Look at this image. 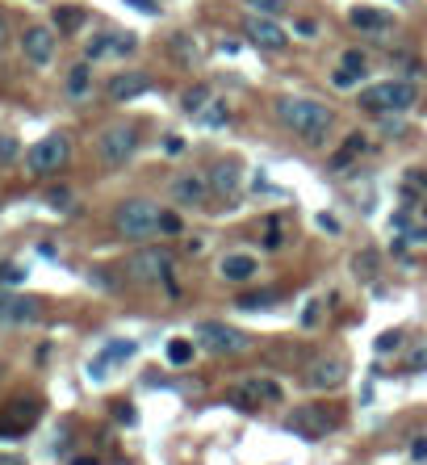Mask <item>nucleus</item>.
Segmentation results:
<instances>
[{
    "label": "nucleus",
    "mask_w": 427,
    "mask_h": 465,
    "mask_svg": "<svg viewBox=\"0 0 427 465\" xmlns=\"http://www.w3.org/2000/svg\"><path fill=\"white\" fill-rule=\"evenodd\" d=\"M319 323V302H306V315H302V327H314Z\"/></svg>",
    "instance_id": "79ce46f5"
},
{
    "label": "nucleus",
    "mask_w": 427,
    "mask_h": 465,
    "mask_svg": "<svg viewBox=\"0 0 427 465\" xmlns=\"http://www.w3.org/2000/svg\"><path fill=\"white\" fill-rule=\"evenodd\" d=\"M46 201H50V206H67L71 197H67V189H50V193H46Z\"/></svg>",
    "instance_id": "c03bdc74"
},
{
    "label": "nucleus",
    "mask_w": 427,
    "mask_h": 465,
    "mask_svg": "<svg viewBox=\"0 0 427 465\" xmlns=\"http://www.w3.org/2000/svg\"><path fill=\"white\" fill-rule=\"evenodd\" d=\"M8 34H13V29H8V17H4V13H0V50H4V46H8Z\"/></svg>",
    "instance_id": "a18cd8bd"
},
{
    "label": "nucleus",
    "mask_w": 427,
    "mask_h": 465,
    "mask_svg": "<svg viewBox=\"0 0 427 465\" xmlns=\"http://www.w3.org/2000/svg\"><path fill=\"white\" fill-rule=\"evenodd\" d=\"M134 285H159V281H172V252L168 248H138L126 256V269H122Z\"/></svg>",
    "instance_id": "39448f33"
},
{
    "label": "nucleus",
    "mask_w": 427,
    "mask_h": 465,
    "mask_svg": "<svg viewBox=\"0 0 427 465\" xmlns=\"http://www.w3.org/2000/svg\"><path fill=\"white\" fill-rule=\"evenodd\" d=\"M348 21H352L356 29H365V34H386V29L394 25V17H390V13H382V8H369V4H356V8L348 13Z\"/></svg>",
    "instance_id": "6ab92c4d"
},
{
    "label": "nucleus",
    "mask_w": 427,
    "mask_h": 465,
    "mask_svg": "<svg viewBox=\"0 0 427 465\" xmlns=\"http://www.w3.org/2000/svg\"><path fill=\"white\" fill-rule=\"evenodd\" d=\"M356 80H361V76H356V71H348L344 63H340V67L331 71V84H335L340 92H352V88H356Z\"/></svg>",
    "instance_id": "7c9ffc66"
},
{
    "label": "nucleus",
    "mask_w": 427,
    "mask_h": 465,
    "mask_svg": "<svg viewBox=\"0 0 427 465\" xmlns=\"http://www.w3.org/2000/svg\"><path fill=\"white\" fill-rule=\"evenodd\" d=\"M168 197H172L176 206H205V197H210V176H201V172H180V176L168 180Z\"/></svg>",
    "instance_id": "4468645a"
},
{
    "label": "nucleus",
    "mask_w": 427,
    "mask_h": 465,
    "mask_svg": "<svg viewBox=\"0 0 427 465\" xmlns=\"http://www.w3.org/2000/svg\"><path fill=\"white\" fill-rule=\"evenodd\" d=\"M130 357H134V340H113V344H105V352H101L96 361H88V378L101 382L109 369H117V365L130 361Z\"/></svg>",
    "instance_id": "dca6fc26"
},
{
    "label": "nucleus",
    "mask_w": 427,
    "mask_h": 465,
    "mask_svg": "<svg viewBox=\"0 0 427 465\" xmlns=\"http://www.w3.org/2000/svg\"><path fill=\"white\" fill-rule=\"evenodd\" d=\"M398 344H403V336H398V331H386V336H377V352H382V357H390Z\"/></svg>",
    "instance_id": "c9c22d12"
},
{
    "label": "nucleus",
    "mask_w": 427,
    "mask_h": 465,
    "mask_svg": "<svg viewBox=\"0 0 427 465\" xmlns=\"http://www.w3.org/2000/svg\"><path fill=\"white\" fill-rule=\"evenodd\" d=\"M285 428H289L294 436H302V441H323V436L335 428V420H331V411H323V407H298Z\"/></svg>",
    "instance_id": "f8f14e48"
},
{
    "label": "nucleus",
    "mask_w": 427,
    "mask_h": 465,
    "mask_svg": "<svg viewBox=\"0 0 427 465\" xmlns=\"http://www.w3.org/2000/svg\"><path fill=\"white\" fill-rule=\"evenodd\" d=\"M365 147H369V138H365V134H348L344 151H335V155H331V168H348V164H352V159H356Z\"/></svg>",
    "instance_id": "393cba45"
},
{
    "label": "nucleus",
    "mask_w": 427,
    "mask_h": 465,
    "mask_svg": "<svg viewBox=\"0 0 427 465\" xmlns=\"http://www.w3.org/2000/svg\"><path fill=\"white\" fill-rule=\"evenodd\" d=\"M126 4H134L138 13H155V0H126Z\"/></svg>",
    "instance_id": "49530a36"
},
{
    "label": "nucleus",
    "mask_w": 427,
    "mask_h": 465,
    "mask_svg": "<svg viewBox=\"0 0 427 465\" xmlns=\"http://www.w3.org/2000/svg\"><path fill=\"white\" fill-rule=\"evenodd\" d=\"M159 151H164V155H184V138H180V134H164V138H159Z\"/></svg>",
    "instance_id": "f704fd0d"
},
{
    "label": "nucleus",
    "mask_w": 427,
    "mask_h": 465,
    "mask_svg": "<svg viewBox=\"0 0 427 465\" xmlns=\"http://www.w3.org/2000/svg\"><path fill=\"white\" fill-rule=\"evenodd\" d=\"M243 38H247L256 50H273V55H281V50L289 46L285 25H281L277 17H260V13H247V17H243Z\"/></svg>",
    "instance_id": "1a4fd4ad"
},
{
    "label": "nucleus",
    "mask_w": 427,
    "mask_h": 465,
    "mask_svg": "<svg viewBox=\"0 0 427 465\" xmlns=\"http://www.w3.org/2000/svg\"><path fill=\"white\" fill-rule=\"evenodd\" d=\"M193 352H197V348H193V340H189V336L168 340V365H176V369H180V365H189V361H193Z\"/></svg>",
    "instance_id": "a878e982"
},
{
    "label": "nucleus",
    "mask_w": 427,
    "mask_h": 465,
    "mask_svg": "<svg viewBox=\"0 0 427 465\" xmlns=\"http://www.w3.org/2000/svg\"><path fill=\"white\" fill-rule=\"evenodd\" d=\"M113 415H117V424H126V428L134 424V407H130V403H117V407H113Z\"/></svg>",
    "instance_id": "58836bf2"
},
{
    "label": "nucleus",
    "mask_w": 427,
    "mask_h": 465,
    "mask_svg": "<svg viewBox=\"0 0 427 465\" xmlns=\"http://www.w3.org/2000/svg\"><path fill=\"white\" fill-rule=\"evenodd\" d=\"M398 4H411V0H398Z\"/></svg>",
    "instance_id": "8fccbe9b"
},
{
    "label": "nucleus",
    "mask_w": 427,
    "mask_h": 465,
    "mask_svg": "<svg viewBox=\"0 0 427 465\" xmlns=\"http://www.w3.org/2000/svg\"><path fill=\"white\" fill-rule=\"evenodd\" d=\"M17 155H21V143H17L13 134H0V168H4V164H13Z\"/></svg>",
    "instance_id": "72a5a7b5"
},
{
    "label": "nucleus",
    "mask_w": 427,
    "mask_h": 465,
    "mask_svg": "<svg viewBox=\"0 0 427 465\" xmlns=\"http://www.w3.org/2000/svg\"><path fill=\"white\" fill-rule=\"evenodd\" d=\"M197 122H205V126H214V130H218V126H226V122H231V109H226L222 101H210V105L201 109V117H197Z\"/></svg>",
    "instance_id": "cd10ccee"
},
{
    "label": "nucleus",
    "mask_w": 427,
    "mask_h": 465,
    "mask_svg": "<svg viewBox=\"0 0 427 465\" xmlns=\"http://www.w3.org/2000/svg\"><path fill=\"white\" fill-rule=\"evenodd\" d=\"M411 462H427V436H419V441L411 445Z\"/></svg>",
    "instance_id": "37998d69"
},
{
    "label": "nucleus",
    "mask_w": 427,
    "mask_h": 465,
    "mask_svg": "<svg viewBox=\"0 0 427 465\" xmlns=\"http://www.w3.org/2000/svg\"><path fill=\"white\" fill-rule=\"evenodd\" d=\"M63 88H67V96H88L92 92V63L84 59V63H75L71 71H67V80H63Z\"/></svg>",
    "instance_id": "412c9836"
},
{
    "label": "nucleus",
    "mask_w": 427,
    "mask_h": 465,
    "mask_svg": "<svg viewBox=\"0 0 427 465\" xmlns=\"http://www.w3.org/2000/svg\"><path fill=\"white\" fill-rule=\"evenodd\" d=\"M193 340H197L205 352H218V357H243V352L252 348L247 331H239V327H226V323H197Z\"/></svg>",
    "instance_id": "423d86ee"
},
{
    "label": "nucleus",
    "mask_w": 427,
    "mask_h": 465,
    "mask_svg": "<svg viewBox=\"0 0 427 465\" xmlns=\"http://www.w3.org/2000/svg\"><path fill=\"white\" fill-rule=\"evenodd\" d=\"M143 92H151V76L147 71H122V76H113L109 80V101H134V96H143Z\"/></svg>",
    "instance_id": "f3484780"
},
{
    "label": "nucleus",
    "mask_w": 427,
    "mask_h": 465,
    "mask_svg": "<svg viewBox=\"0 0 427 465\" xmlns=\"http://www.w3.org/2000/svg\"><path fill=\"white\" fill-rule=\"evenodd\" d=\"M113 50H117V34H113V29H101V34H92V38H88L84 59H88V63H96V59H105V55H113Z\"/></svg>",
    "instance_id": "5701e85b"
},
{
    "label": "nucleus",
    "mask_w": 427,
    "mask_h": 465,
    "mask_svg": "<svg viewBox=\"0 0 427 465\" xmlns=\"http://www.w3.org/2000/svg\"><path fill=\"white\" fill-rule=\"evenodd\" d=\"M352 273L365 277V281H373V277H377V256H373V252H361V256L352 260Z\"/></svg>",
    "instance_id": "c85d7f7f"
},
{
    "label": "nucleus",
    "mask_w": 427,
    "mask_h": 465,
    "mask_svg": "<svg viewBox=\"0 0 427 465\" xmlns=\"http://www.w3.org/2000/svg\"><path fill=\"white\" fill-rule=\"evenodd\" d=\"M210 101H214V92H210V88H201V84H197V88H184V92H180V109H184L189 117H201V109H205Z\"/></svg>",
    "instance_id": "b1692460"
},
{
    "label": "nucleus",
    "mask_w": 427,
    "mask_h": 465,
    "mask_svg": "<svg viewBox=\"0 0 427 465\" xmlns=\"http://www.w3.org/2000/svg\"><path fill=\"white\" fill-rule=\"evenodd\" d=\"M403 369H407V373H424V369H427V344H419V348H411V352H407Z\"/></svg>",
    "instance_id": "2f4dec72"
},
{
    "label": "nucleus",
    "mask_w": 427,
    "mask_h": 465,
    "mask_svg": "<svg viewBox=\"0 0 427 465\" xmlns=\"http://www.w3.org/2000/svg\"><path fill=\"white\" fill-rule=\"evenodd\" d=\"M67 155H71V138L67 134H46L25 151V168L34 176H50V172H59L67 164Z\"/></svg>",
    "instance_id": "0eeeda50"
},
{
    "label": "nucleus",
    "mask_w": 427,
    "mask_h": 465,
    "mask_svg": "<svg viewBox=\"0 0 427 465\" xmlns=\"http://www.w3.org/2000/svg\"><path fill=\"white\" fill-rule=\"evenodd\" d=\"M344 378H348V361L344 357H314L310 365H306V386L310 390H340L344 386Z\"/></svg>",
    "instance_id": "9b49d317"
},
{
    "label": "nucleus",
    "mask_w": 427,
    "mask_h": 465,
    "mask_svg": "<svg viewBox=\"0 0 427 465\" xmlns=\"http://www.w3.org/2000/svg\"><path fill=\"white\" fill-rule=\"evenodd\" d=\"M84 21H88V13L80 4H59L55 8V29L59 34H75V29H84Z\"/></svg>",
    "instance_id": "4be33fe9"
},
{
    "label": "nucleus",
    "mask_w": 427,
    "mask_h": 465,
    "mask_svg": "<svg viewBox=\"0 0 427 465\" xmlns=\"http://www.w3.org/2000/svg\"><path fill=\"white\" fill-rule=\"evenodd\" d=\"M172 59H180V63L197 59V38H189V34H172Z\"/></svg>",
    "instance_id": "bb28decb"
},
{
    "label": "nucleus",
    "mask_w": 427,
    "mask_h": 465,
    "mask_svg": "<svg viewBox=\"0 0 427 465\" xmlns=\"http://www.w3.org/2000/svg\"><path fill=\"white\" fill-rule=\"evenodd\" d=\"M21 277H25V273H21L17 264H4V269H0V285H17Z\"/></svg>",
    "instance_id": "4c0bfd02"
},
{
    "label": "nucleus",
    "mask_w": 427,
    "mask_h": 465,
    "mask_svg": "<svg viewBox=\"0 0 427 465\" xmlns=\"http://www.w3.org/2000/svg\"><path fill=\"white\" fill-rule=\"evenodd\" d=\"M277 122L289 130V134H298V138H306V143H327V134H331V126H335V113L323 105V101H314V96H302V92H285V96H277Z\"/></svg>",
    "instance_id": "f257e3e1"
},
{
    "label": "nucleus",
    "mask_w": 427,
    "mask_h": 465,
    "mask_svg": "<svg viewBox=\"0 0 427 465\" xmlns=\"http://www.w3.org/2000/svg\"><path fill=\"white\" fill-rule=\"evenodd\" d=\"M38 420V399H13L4 407V432H25Z\"/></svg>",
    "instance_id": "a211bd4d"
},
{
    "label": "nucleus",
    "mask_w": 427,
    "mask_h": 465,
    "mask_svg": "<svg viewBox=\"0 0 427 465\" xmlns=\"http://www.w3.org/2000/svg\"><path fill=\"white\" fill-rule=\"evenodd\" d=\"M415 101H419V88H415L411 80H386V84H373V88L361 92V109H365V113H377V117H386V113H407Z\"/></svg>",
    "instance_id": "7ed1b4c3"
},
{
    "label": "nucleus",
    "mask_w": 427,
    "mask_h": 465,
    "mask_svg": "<svg viewBox=\"0 0 427 465\" xmlns=\"http://www.w3.org/2000/svg\"><path fill=\"white\" fill-rule=\"evenodd\" d=\"M159 206L155 201H147V197H130V201H122L117 210H113V231L122 235V239H151V235H159Z\"/></svg>",
    "instance_id": "f03ea898"
},
{
    "label": "nucleus",
    "mask_w": 427,
    "mask_h": 465,
    "mask_svg": "<svg viewBox=\"0 0 427 465\" xmlns=\"http://www.w3.org/2000/svg\"><path fill=\"white\" fill-rule=\"evenodd\" d=\"M55 50H59V38H55L50 25H25V34H21V55H25V63L46 67V63L55 59Z\"/></svg>",
    "instance_id": "9d476101"
},
{
    "label": "nucleus",
    "mask_w": 427,
    "mask_h": 465,
    "mask_svg": "<svg viewBox=\"0 0 427 465\" xmlns=\"http://www.w3.org/2000/svg\"><path fill=\"white\" fill-rule=\"evenodd\" d=\"M281 399H285V390H281L277 382H268V378H243V382L231 386V394H226V403L239 407V411H260L264 403H281Z\"/></svg>",
    "instance_id": "6e6552de"
},
{
    "label": "nucleus",
    "mask_w": 427,
    "mask_h": 465,
    "mask_svg": "<svg viewBox=\"0 0 427 465\" xmlns=\"http://www.w3.org/2000/svg\"><path fill=\"white\" fill-rule=\"evenodd\" d=\"M0 465H25L21 457H0Z\"/></svg>",
    "instance_id": "de8ad7c7"
},
{
    "label": "nucleus",
    "mask_w": 427,
    "mask_h": 465,
    "mask_svg": "<svg viewBox=\"0 0 427 465\" xmlns=\"http://www.w3.org/2000/svg\"><path fill=\"white\" fill-rule=\"evenodd\" d=\"M71 465H96V462H88V457H80V462H71Z\"/></svg>",
    "instance_id": "09e8293b"
},
{
    "label": "nucleus",
    "mask_w": 427,
    "mask_h": 465,
    "mask_svg": "<svg viewBox=\"0 0 427 465\" xmlns=\"http://www.w3.org/2000/svg\"><path fill=\"white\" fill-rule=\"evenodd\" d=\"M256 260L247 256V252H231V256H222V264H218V277L222 281H252L256 277Z\"/></svg>",
    "instance_id": "aec40b11"
},
{
    "label": "nucleus",
    "mask_w": 427,
    "mask_h": 465,
    "mask_svg": "<svg viewBox=\"0 0 427 465\" xmlns=\"http://www.w3.org/2000/svg\"><path fill=\"white\" fill-rule=\"evenodd\" d=\"M239 189H243V172H239V164H235V159H218V164L210 168V193L222 197V201H235Z\"/></svg>",
    "instance_id": "2eb2a0df"
},
{
    "label": "nucleus",
    "mask_w": 427,
    "mask_h": 465,
    "mask_svg": "<svg viewBox=\"0 0 427 465\" xmlns=\"http://www.w3.org/2000/svg\"><path fill=\"white\" fill-rule=\"evenodd\" d=\"M264 248H268V252L281 248V227H277V222H268V239H264Z\"/></svg>",
    "instance_id": "ea45409f"
},
{
    "label": "nucleus",
    "mask_w": 427,
    "mask_h": 465,
    "mask_svg": "<svg viewBox=\"0 0 427 465\" xmlns=\"http://www.w3.org/2000/svg\"><path fill=\"white\" fill-rule=\"evenodd\" d=\"M252 13H260V17H281L285 13V0H243Z\"/></svg>",
    "instance_id": "c756f323"
},
{
    "label": "nucleus",
    "mask_w": 427,
    "mask_h": 465,
    "mask_svg": "<svg viewBox=\"0 0 427 465\" xmlns=\"http://www.w3.org/2000/svg\"><path fill=\"white\" fill-rule=\"evenodd\" d=\"M96 159L105 164V168H122L134 151H138V126L134 122H113V126H105L101 134H96Z\"/></svg>",
    "instance_id": "20e7f679"
},
{
    "label": "nucleus",
    "mask_w": 427,
    "mask_h": 465,
    "mask_svg": "<svg viewBox=\"0 0 427 465\" xmlns=\"http://www.w3.org/2000/svg\"><path fill=\"white\" fill-rule=\"evenodd\" d=\"M344 67L356 71V76H365V71H369V55H365V50H344Z\"/></svg>",
    "instance_id": "473e14b6"
},
{
    "label": "nucleus",
    "mask_w": 427,
    "mask_h": 465,
    "mask_svg": "<svg viewBox=\"0 0 427 465\" xmlns=\"http://www.w3.org/2000/svg\"><path fill=\"white\" fill-rule=\"evenodd\" d=\"M277 302V294H260V298H243L239 306H273Z\"/></svg>",
    "instance_id": "a19ab883"
},
{
    "label": "nucleus",
    "mask_w": 427,
    "mask_h": 465,
    "mask_svg": "<svg viewBox=\"0 0 427 465\" xmlns=\"http://www.w3.org/2000/svg\"><path fill=\"white\" fill-rule=\"evenodd\" d=\"M38 315H42V298L0 289V327H21V323H34Z\"/></svg>",
    "instance_id": "ddd939ff"
},
{
    "label": "nucleus",
    "mask_w": 427,
    "mask_h": 465,
    "mask_svg": "<svg viewBox=\"0 0 427 465\" xmlns=\"http://www.w3.org/2000/svg\"><path fill=\"white\" fill-rule=\"evenodd\" d=\"M159 235H180V218L164 210V214H159Z\"/></svg>",
    "instance_id": "e433bc0d"
}]
</instances>
